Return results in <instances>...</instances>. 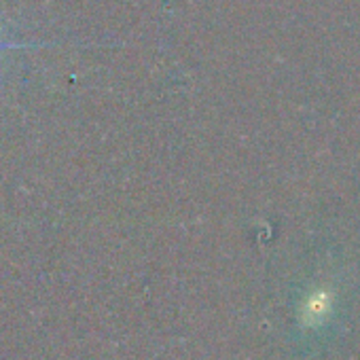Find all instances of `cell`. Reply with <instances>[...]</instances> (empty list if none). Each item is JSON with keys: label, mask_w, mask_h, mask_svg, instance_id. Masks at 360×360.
Segmentation results:
<instances>
[{"label": "cell", "mask_w": 360, "mask_h": 360, "mask_svg": "<svg viewBox=\"0 0 360 360\" xmlns=\"http://www.w3.org/2000/svg\"><path fill=\"white\" fill-rule=\"evenodd\" d=\"M22 47H34V45H20V43L0 41V51H5V49H22Z\"/></svg>", "instance_id": "1"}]
</instances>
